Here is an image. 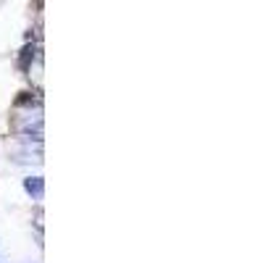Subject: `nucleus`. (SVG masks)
I'll list each match as a JSON object with an SVG mask.
<instances>
[{
    "label": "nucleus",
    "mask_w": 263,
    "mask_h": 263,
    "mask_svg": "<svg viewBox=\"0 0 263 263\" xmlns=\"http://www.w3.org/2000/svg\"><path fill=\"white\" fill-rule=\"evenodd\" d=\"M32 58H34V45H24V50H21V58H18V69L27 71Z\"/></svg>",
    "instance_id": "3"
},
{
    "label": "nucleus",
    "mask_w": 263,
    "mask_h": 263,
    "mask_svg": "<svg viewBox=\"0 0 263 263\" xmlns=\"http://www.w3.org/2000/svg\"><path fill=\"white\" fill-rule=\"evenodd\" d=\"M34 227H37V232L42 234V208L34 211Z\"/></svg>",
    "instance_id": "4"
},
{
    "label": "nucleus",
    "mask_w": 263,
    "mask_h": 263,
    "mask_svg": "<svg viewBox=\"0 0 263 263\" xmlns=\"http://www.w3.org/2000/svg\"><path fill=\"white\" fill-rule=\"evenodd\" d=\"M21 105H34V108H42V98H40V92L32 98V92H21L18 98H16V108H21Z\"/></svg>",
    "instance_id": "2"
},
{
    "label": "nucleus",
    "mask_w": 263,
    "mask_h": 263,
    "mask_svg": "<svg viewBox=\"0 0 263 263\" xmlns=\"http://www.w3.org/2000/svg\"><path fill=\"white\" fill-rule=\"evenodd\" d=\"M24 192L32 195L34 200H40V197L45 195V179H42V177H27L24 179Z\"/></svg>",
    "instance_id": "1"
}]
</instances>
